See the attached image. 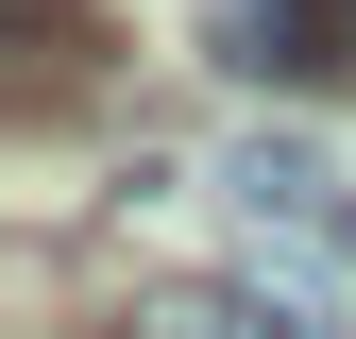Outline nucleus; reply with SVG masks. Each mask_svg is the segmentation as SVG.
Here are the masks:
<instances>
[{"label":"nucleus","mask_w":356,"mask_h":339,"mask_svg":"<svg viewBox=\"0 0 356 339\" xmlns=\"http://www.w3.org/2000/svg\"><path fill=\"white\" fill-rule=\"evenodd\" d=\"M204 68H238V85H339V34H323V0H204Z\"/></svg>","instance_id":"f03ea898"},{"label":"nucleus","mask_w":356,"mask_h":339,"mask_svg":"<svg viewBox=\"0 0 356 339\" xmlns=\"http://www.w3.org/2000/svg\"><path fill=\"white\" fill-rule=\"evenodd\" d=\"M220 204H238V238H254V288L305 322V306H356V170L323 136H238L220 153ZM323 339V322H305Z\"/></svg>","instance_id":"f257e3e1"},{"label":"nucleus","mask_w":356,"mask_h":339,"mask_svg":"<svg viewBox=\"0 0 356 339\" xmlns=\"http://www.w3.org/2000/svg\"><path fill=\"white\" fill-rule=\"evenodd\" d=\"M119 339H305L272 288H136V322Z\"/></svg>","instance_id":"7ed1b4c3"},{"label":"nucleus","mask_w":356,"mask_h":339,"mask_svg":"<svg viewBox=\"0 0 356 339\" xmlns=\"http://www.w3.org/2000/svg\"><path fill=\"white\" fill-rule=\"evenodd\" d=\"M0 34L17 51H68V0H0Z\"/></svg>","instance_id":"20e7f679"}]
</instances>
